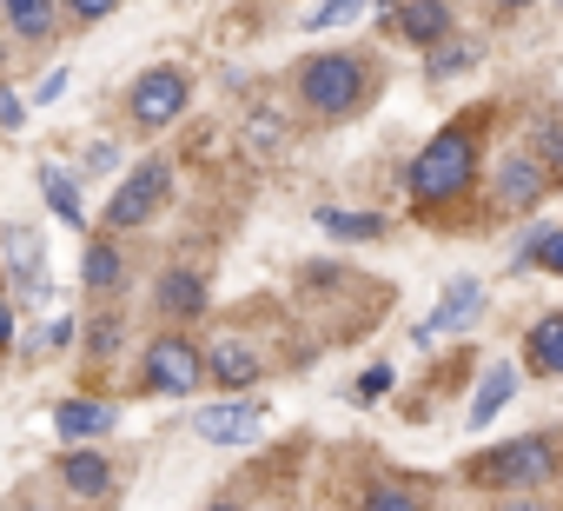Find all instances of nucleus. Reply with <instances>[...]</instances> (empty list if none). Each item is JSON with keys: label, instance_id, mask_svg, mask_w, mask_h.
Listing matches in <instances>:
<instances>
[{"label": "nucleus", "instance_id": "f3484780", "mask_svg": "<svg viewBox=\"0 0 563 511\" xmlns=\"http://www.w3.org/2000/svg\"><path fill=\"white\" fill-rule=\"evenodd\" d=\"M199 306H206V280H199V273L179 267V273L159 280V313H166V319H192Z\"/></svg>", "mask_w": 563, "mask_h": 511}, {"label": "nucleus", "instance_id": "aec40b11", "mask_svg": "<svg viewBox=\"0 0 563 511\" xmlns=\"http://www.w3.org/2000/svg\"><path fill=\"white\" fill-rule=\"evenodd\" d=\"M319 226L332 239H385V219L378 213H345V206H319Z\"/></svg>", "mask_w": 563, "mask_h": 511}, {"label": "nucleus", "instance_id": "a878e982", "mask_svg": "<svg viewBox=\"0 0 563 511\" xmlns=\"http://www.w3.org/2000/svg\"><path fill=\"white\" fill-rule=\"evenodd\" d=\"M530 260H537L543 273H556V280H563V226H556V232H537V239L523 246V267H530Z\"/></svg>", "mask_w": 563, "mask_h": 511}, {"label": "nucleus", "instance_id": "7c9ffc66", "mask_svg": "<svg viewBox=\"0 0 563 511\" xmlns=\"http://www.w3.org/2000/svg\"><path fill=\"white\" fill-rule=\"evenodd\" d=\"M113 339H120V326H113V319H100V326L87 333V346H93V352H113Z\"/></svg>", "mask_w": 563, "mask_h": 511}, {"label": "nucleus", "instance_id": "4be33fe9", "mask_svg": "<svg viewBox=\"0 0 563 511\" xmlns=\"http://www.w3.org/2000/svg\"><path fill=\"white\" fill-rule=\"evenodd\" d=\"M358 14H365V0H319L299 28H306V34H325V28H352Z\"/></svg>", "mask_w": 563, "mask_h": 511}, {"label": "nucleus", "instance_id": "5701e85b", "mask_svg": "<svg viewBox=\"0 0 563 511\" xmlns=\"http://www.w3.org/2000/svg\"><path fill=\"white\" fill-rule=\"evenodd\" d=\"M365 511H424V498H418L411 485L385 478V485H372V491H365Z\"/></svg>", "mask_w": 563, "mask_h": 511}, {"label": "nucleus", "instance_id": "20e7f679", "mask_svg": "<svg viewBox=\"0 0 563 511\" xmlns=\"http://www.w3.org/2000/svg\"><path fill=\"white\" fill-rule=\"evenodd\" d=\"M186 100H192V87H186L179 67H146V74L133 80V127H140V133L173 127V120L186 113Z\"/></svg>", "mask_w": 563, "mask_h": 511}, {"label": "nucleus", "instance_id": "412c9836", "mask_svg": "<svg viewBox=\"0 0 563 511\" xmlns=\"http://www.w3.org/2000/svg\"><path fill=\"white\" fill-rule=\"evenodd\" d=\"M41 186H47V199H54V213L67 219V226H87V206H80V186L60 173V166H41Z\"/></svg>", "mask_w": 563, "mask_h": 511}, {"label": "nucleus", "instance_id": "c756f323", "mask_svg": "<svg viewBox=\"0 0 563 511\" xmlns=\"http://www.w3.org/2000/svg\"><path fill=\"white\" fill-rule=\"evenodd\" d=\"M113 166H120V146H107V140H100V146L87 153V173H113Z\"/></svg>", "mask_w": 563, "mask_h": 511}, {"label": "nucleus", "instance_id": "2f4dec72", "mask_svg": "<svg viewBox=\"0 0 563 511\" xmlns=\"http://www.w3.org/2000/svg\"><path fill=\"white\" fill-rule=\"evenodd\" d=\"M21 113H27L21 94H0V127H21Z\"/></svg>", "mask_w": 563, "mask_h": 511}, {"label": "nucleus", "instance_id": "9b49d317", "mask_svg": "<svg viewBox=\"0 0 563 511\" xmlns=\"http://www.w3.org/2000/svg\"><path fill=\"white\" fill-rule=\"evenodd\" d=\"M398 34H405L411 47H444L451 8H444V0H405V8H398Z\"/></svg>", "mask_w": 563, "mask_h": 511}, {"label": "nucleus", "instance_id": "6ab92c4d", "mask_svg": "<svg viewBox=\"0 0 563 511\" xmlns=\"http://www.w3.org/2000/svg\"><path fill=\"white\" fill-rule=\"evenodd\" d=\"M0 8H8V28L21 41H47L54 34V0H0Z\"/></svg>", "mask_w": 563, "mask_h": 511}, {"label": "nucleus", "instance_id": "b1692460", "mask_svg": "<svg viewBox=\"0 0 563 511\" xmlns=\"http://www.w3.org/2000/svg\"><path fill=\"white\" fill-rule=\"evenodd\" d=\"M286 146V120L278 113H252L245 120V153H278Z\"/></svg>", "mask_w": 563, "mask_h": 511}, {"label": "nucleus", "instance_id": "39448f33", "mask_svg": "<svg viewBox=\"0 0 563 511\" xmlns=\"http://www.w3.org/2000/svg\"><path fill=\"white\" fill-rule=\"evenodd\" d=\"M166 193H173V166H166V160H140V173H126V186L113 193L107 226H113V232H126V226L153 219V213L166 206Z\"/></svg>", "mask_w": 563, "mask_h": 511}, {"label": "nucleus", "instance_id": "cd10ccee", "mask_svg": "<svg viewBox=\"0 0 563 511\" xmlns=\"http://www.w3.org/2000/svg\"><path fill=\"white\" fill-rule=\"evenodd\" d=\"M60 94H67V67H54V74L34 87V107H47V100H60Z\"/></svg>", "mask_w": 563, "mask_h": 511}, {"label": "nucleus", "instance_id": "ddd939ff", "mask_svg": "<svg viewBox=\"0 0 563 511\" xmlns=\"http://www.w3.org/2000/svg\"><path fill=\"white\" fill-rule=\"evenodd\" d=\"M60 485H67L74 498H107V491H113V465H107L100 452H80V445H74V452L60 458Z\"/></svg>", "mask_w": 563, "mask_h": 511}, {"label": "nucleus", "instance_id": "f8f14e48", "mask_svg": "<svg viewBox=\"0 0 563 511\" xmlns=\"http://www.w3.org/2000/svg\"><path fill=\"white\" fill-rule=\"evenodd\" d=\"M523 366H537L543 379H563V306L523 333Z\"/></svg>", "mask_w": 563, "mask_h": 511}, {"label": "nucleus", "instance_id": "f257e3e1", "mask_svg": "<svg viewBox=\"0 0 563 511\" xmlns=\"http://www.w3.org/2000/svg\"><path fill=\"white\" fill-rule=\"evenodd\" d=\"M477 146H484V113H464V120H451V127L411 160L405 186H411L418 213H438V206H451V199L471 193V180H477Z\"/></svg>", "mask_w": 563, "mask_h": 511}, {"label": "nucleus", "instance_id": "0eeeda50", "mask_svg": "<svg viewBox=\"0 0 563 511\" xmlns=\"http://www.w3.org/2000/svg\"><path fill=\"white\" fill-rule=\"evenodd\" d=\"M199 379H206V352H192L186 339L166 333V339L146 346V392H173V399H179V392H192Z\"/></svg>", "mask_w": 563, "mask_h": 511}, {"label": "nucleus", "instance_id": "f704fd0d", "mask_svg": "<svg viewBox=\"0 0 563 511\" xmlns=\"http://www.w3.org/2000/svg\"><path fill=\"white\" fill-rule=\"evenodd\" d=\"M206 511H239V504H206Z\"/></svg>", "mask_w": 563, "mask_h": 511}, {"label": "nucleus", "instance_id": "dca6fc26", "mask_svg": "<svg viewBox=\"0 0 563 511\" xmlns=\"http://www.w3.org/2000/svg\"><path fill=\"white\" fill-rule=\"evenodd\" d=\"M120 280H126V260H120V246H113V239H87L80 286H87V293H113Z\"/></svg>", "mask_w": 563, "mask_h": 511}, {"label": "nucleus", "instance_id": "7ed1b4c3", "mask_svg": "<svg viewBox=\"0 0 563 511\" xmlns=\"http://www.w3.org/2000/svg\"><path fill=\"white\" fill-rule=\"evenodd\" d=\"M556 471V438H510V445H490V452H477L471 465H464V478L471 485H484V491H517V485H537V478H550Z\"/></svg>", "mask_w": 563, "mask_h": 511}, {"label": "nucleus", "instance_id": "2eb2a0df", "mask_svg": "<svg viewBox=\"0 0 563 511\" xmlns=\"http://www.w3.org/2000/svg\"><path fill=\"white\" fill-rule=\"evenodd\" d=\"M206 372H212L219 385H232V392H245V385L258 379V352H252V346H239V339H219V346L206 352Z\"/></svg>", "mask_w": 563, "mask_h": 511}, {"label": "nucleus", "instance_id": "f03ea898", "mask_svg": "<svg viewBox=\"0 0 563 511\" xmlns=\"http://www.w3.org/2000/svg\"><path fill=\"white\" fill-rule=\"evenodd\" d=\"M299 100L319 113V120H345L372 100V67L358 54H312L299 67Z\"/></svg>", "mask_w": 563, "mask_h": 511}, {"label": "nucleus", "instance_id": "473e14b6", "mask_svg": "<svg viewBox=\"0 0 563 511\" xmlns=\"http://www.w3.org/2000/svg\"><path fill=\"white\" fill-rule=\"evenodd\" d=\"M504 511H550V504H537V498H517V504H504Z\"/></svg>", "mask_w": 563, "mask_h": 511}, {"label": "nucleus", "instance_id": "9d476101", "mask_svg": "<svg viewBox=\"0 0 563 511\" xmlns=\"http://www.w3.org/2000/svg\"><path fill=\"white\" fill-rule=\"evenodd\" d=\"M0 246H8V273H14V286H21V293H34V286H41V273H47V246H41V232L8 226V232H0Z\"/></svg>", "mask_w": 563, "mask_h": 511}, {"label": "nucleus", "instance_id": "c85d7f7f", "mask_svg": "<svg viewBox=\"0 0 563 511\" xmlns=\"http://www.w3.org/2000/svg\"><path fill=\"white\" fill-rule=\"evenodd\" d=\"M67 8H74V14H80V21H107V14H113V8H120V0H67Z\"/></svg>", "mask_w": 563, "mask_h": 511}, {"label": "nucleus", "instance_id": "1a4fd4ad", "mask_svg": "<svg viewBox=\"0 0 563 511\" xmlns=\"http://www.w3.org/2000/svg\"><path fill=\"white\" fill-rule=\"evenodd\" d=\"M477 313H484V286H477V280H457V286L438 300V313L418 326V346H431V339H444V333H471Z\"/></svg>", "mask_w": 563, "mask_h": 511}, {"label": "nucleus", "instance_id": "4468645a", "mask_svg": "<svg viewBox=\"0 0 563 511\" xmlns=\"http://www.w3.org/2000/svg\"><path fill=\"white\" fill-rule=\"evenodd\" d=\"M54 425H60L67 445H87V438H107V432H113V412H107L100 399H67V405L54 412Z\"/></svg>", "mask_w": 563, "mask_h": 511}, {"label": "nucleus", "instance_id": "72a5a7b5", "mask_svg": "<svg viewBox=\"0 0 563 511\" xmlns=\"http://www.w3.org/2000/svg\"><path fill=\"white\" fill-rule=\"evenodd\" d=\"M497 8H504V14H517V8H530V0H497Z\"/></svg>", "mask_w": 563, "mask_h": 511}, {"label": "nucleus", "instance_id": "a211bd4d", "mask_svg": "<svg viewBox=\"0 0 563 511\" xmlns=\"http://www.w3.org/2000/svg\"><path fill=\"white\" fill-rule=\"evenodd\" d=\"M510 392H517V366H490V372H484V385L471 392V425L497 418V412L510 405Z\"/></svg>", "mask_w": 563, "mask_h": 511}, {"label": "nucleus", "instance_id": "423d86ee", "mask_svg": "<svg viewBox=\"0 0 563 511\" xmlns=\"http://www.w3.org/2000/svg\"><path fill=\"white\" fill-rule=\"evenodd\" d=\"M490 193H497V206H504V213H523V206H537V199L550 193V166L537 160V146H517V153H504V160H497V180H490Z\"/></svg>", "mask_w": 563, "mask_h": 511}, {"label": "nucleus", "instance_id": "6e6552de", "mask_svg": "<svg viewBox=\"0 0 563 511\" xmlns=\"http://www.w3.org/2000/svg\"><path fill=\"white\" fill-rule=\"evenodd\" d=\"M258 405L252 399H225V405H206V412H192V432L206 438V445H252L258 438Z\"/></svg>", "mask_w": 563, "mask_h": 511}, {"label": "nucleus", "instance_id": "393cba45", "mask_svg": "<svg viewBox=\"0 0 563 511\" xmlns=\"http://www.w3.org/2000/svg\"><path fill=\"white\" fill-rule=\"evenodd\" d=\"M464 67H477V41H451L444 54H431V61H424V74H431V80H451V74H464Z\"/></svg>", "mask_w": 563, "mask_h": 511}, {"label": "nucleus", "instance_id": "bb28decb", "mask_svg": "<svg viewBox=\"0 0 563 511\" xmlns=\"http://www.w3.org/2000/svg\"><path fill=\"white\" fill-rule=\"evenodd\" d=\"M391 392V366H372L365 379H358V399H385Z\"/></svg>", "mask_w": 563, "mask_h": 511}]
</instances>
